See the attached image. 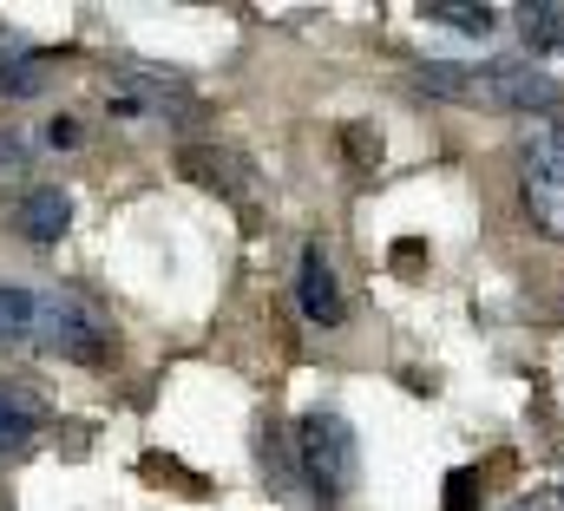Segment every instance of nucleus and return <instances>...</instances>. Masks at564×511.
Returning a JSON list of instances; mask_svg holds the SVG:
<instances>
[{"instance_id":"1","label":"nucleus","mask_w":564,"mask_h":511,"mask_svg":"<svg viewBox=\"0 0 564 511\" xmlns=\"http://www.w3.org/2000/svg\"><path fill=\"white\" fill-rule=\"evenodd\" d=\"M414 86L453 106H486V112H558L564 86L545 66L525 59H492V66H453V59H426Z\"/></svg>"},{"instance_id":"2","label":"nucleus","mask_w":564,"mask_h":511,"mask_svg":"<svg viewBox=\"0 0 564 511\" xmlns=\"http://www.w3.org/2000/svg\"><path fill=\"white\" fill-rule=\"evenodd\" d=\"M295 466H302V486L322 499V505H341L355 492V472H361V446H355V426L328 406L302 413L295 420Z\"/></svg>"},{"instance_id":"3","label":"nucleus","mask_w":564,"mask_h":511,"mask_svg":"<svg viewBox=\"0 0 564 511\" xmlns=\"http://www.w3.org/2000/svg\"><path fill=\"white\" fill-rule=\"evenodd\" d=\"M33 348H46V355H66V361H86V368H99V361L112 355V328H106V315H99L86 295H73V289H40Z\"/></svg>"},{"instance_id":"4","label":"nucleus","mask_w":564,"mask_h":511,"mask_svg":"<svg viewBox=\"0 0 564 511\" xmlns=\"http://www.w3.org/2000/svg\"><path fill=\"white\" fill-rule=\"evenodd\" d=\"M519 191H525V217L539 237L564 243V126H539L519 151Z\"/></svg>"},{"instance_id":"5","label":"nucleus","mask_w":564,"mask_h":511,"mask_svg":"<svg viewBox=\"0 0 564 511\" xmlns=\"http://www.w3.org/2000/svg\"><path fill=\"white\" fill-rule=\"evenodd\" d=\"M295 302H302V315L315 322V328H341V315H348V302H341V282H335V269H328V256L302 250L295 262Z\"/></svg>"},{"instance_id":"6","label":"nucleus","mask_w":564,"mask_h":511,"mask_svg":"<svg viewBox=\"0 0 564 511\" xmlns=\"http://www.w3.org/2000/svg\"><path fill=\"white\" fill-rule=\"evenodd\" d=\"M66 224H73V197H66L59 184H33V191H20V204H13V230H20L26 243H59Z\"/></svg>"},{"instance_id":"7","label":"nucleus","mask_w":564,"mask_h":511,"mask_svg":"<svg viewBox=\"0 0 564 511\" xmlns=\"http://www.w3.org/2000/svg\"><path fill=\"white\" fill-rule=\"evenodd\" d=\"M46 73H53V53H40V46H26L20 33L0 26V93L7 99H33L46 86Z\"/></svg>"},{"instance_id":"8","label":"nucleus","mask_w":564,"mask_h":511,"mask_svg":"<svg viewBox=\"0 0 564 511\" xmlns=\"http://www.w3.org/2000/svg\"><path fill=\"white\" fill-rule=\"evenodd\" d=\"M40 420H46V406H40L26 387H20V381H0V453L26 446V439L40 433Z\"/></svg>"},{"instance_id":"9","label":"nucleus","mask_w":564,"mask_h":511,"mask_svg":"<svg viewBox=\"0 0 564 511\" xmlns=\"http://www.w3.org/2000/svg\"><path fill=\"white\" fill-rule=\"evenodd\" d=\"M512 20H519V40H525L532 53L552 59V53L564 46V0H525Z\"/></svg>"},{"instance_id":"10","label":"nucleus","mask_w":564,"mask_h":511,"mask_svg":"<svg viewBox=\"0 0 564 511\" xmlns=\"http://www.w3.org/2000/svg\"><path fill=\"white\" fill-rule=\"evenodd\" d=\"M197 184H210V191H243V157L237 151H210V144H184V157H177Z\"/></svg>"},{"instance_id":"11","label":"nucleus","mask_w":564,"mask_h":511,"mask_svg":"<svg viewBox=\"0 0 564 511\" xmlns=\"http://www.w3.org/2000/svg\"><path fill=\"white\" fill-rule=\"evenodd\" d=\"M257 459H263V472H270V486H276L282 499H295V492H302V466H295V439H289V433L270 426V433L257 439Z\"/></svg>"},{"instance_id":"12","label":"nucleus","mask_w":564,"mask_h":511,"mask_svg":"<svg viewBox=\"0 0 564 511\" xmlns=\"http://www.w3.org/2000/svg\"><path fill=\"white\" fill-rule=\"evenodd\" d=\"M33 315H40V289H7L0 282V348L33 341Z\"/></svg>"},{"instance_id":"13","label":"nucleus","mask_w":564,"mask_h":511,"mask_svg":"<svg viewBox=\"0 0 564 511\" xmlns=\"http://www.w3.org/2000/svg\"><path fill=\"white\" fill-rule=\"evenodd\" d=\"M421 20H440V26H453V33H473V40H486V33L499 26V13H492L486 0H479V7H473V0H426Z\"/></svg>"},{"instance_id":"14","label":"nucleus","mask_w":564,"mask_h":511,"mask_svg":"<svg viewBox=\"0 0 564 511\" xmlns=\"http://www.w3.org/2000/svg\"><path fill=\"white\" fill-rule=\"evenodd\" d=\"M348 157H355V164H375V157H381V131L348 126Z\"/></svg>"},{"instance_id":"15","label":"nucleus","mask_w":564,"mask_h":511,"mask_svg":"<svg viewBox=\"0 0 564 511\" xmlns=\"http://www.w3.org/2000/svg\"><path fill=\"white\" fill-rule=\"evenodd\" d=\"M473 486H479L473 472H453L446 479V511H473Z\"/></svg>"},{"instance_id":"16","label":"nucleus","mask_w":564,"mask_h":511,"mask_svg":"<svg viewBox=\"0 0 564 511\" xmlns=\"http://www.w3.org/2000/svg\"><path fill=\"white\" fill-rule=\"evenodd\" d=\"M46 144H53V151H73V144H79V126H73V119H53V126H46Z\"/></svg>"},{"instance_id":"17","label":"nucleus","mask_w":564,"mask_h":511,"mask_svg":"<svg viewBox=\"0 0 564 511\" xmlns=\"http://www.w3.org/2000/svg\"><path fill=\"white\" fill-rule=\"evenodd\" d=\"M545 73H552V79H558V86H564V46H558V53H552V59H545Z\"/></svg>"}]
</instances>
